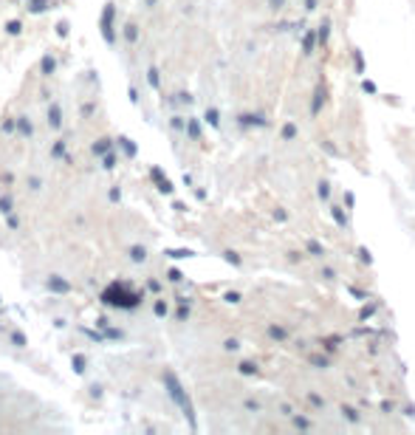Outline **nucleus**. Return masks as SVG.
I'll return each mask as SVG.
<instances>
[{
    "label": "nucleus",
    "instance_id": "f257e3e1",
    "mask_svg": "<svg viewBox=\"0 0 415 435\" xmlns=\"http://www.w3.org/2000/svg\"><path fill=\"white\" fill-rule=\"evenodd\" d=\"M164 384H167V390H170V399H173L175 404L184 410V416L190 418V424L195 427V418H192V404H190V399H187V393H184L181 382H178V379L167 370V373H164Z\"/></svg>",
    "mask_w": 415,
    "mask_h": 435
},
{
    "label": "nucleus",
    "instance_id": "f03ea898",
    "mask_svg": "<svg viewBox=\"0 0 415 435\" xmlns=\"http://www.w3.org/2000/svg\"><path fill=\"white\" fill-rule=\"evenodd\" d=\"M104 300L113 305H121V308H133V305H138V294H133V291H124V286H110L107 291H104Z\"/></svg>",
    "mask_w": 415,
    "mask_h": 435
},
{
    "label": "nucleus",
    "instance_id": "7ed1b4c3",
    "mask_svg": "<svg viewBox=\"0 0 415 435\" xmlns=\"http://www.w3.org/2000/svg\"><path fill=\"white\" fill-rule=\"evenodd\" d=\"M240 124H246V127H266L268 119L263 113H243L240 116Z\"/></svg>",
    "mask_w": 415,
    "mask_h": 435
},
{
    "label": "nucleus",
    "instance_id": "20e7f679",
    "mask_svg": "<svg viewBox=\"0 0 415 435\" xmlns=\"http://www.w3.org/2000/svg\"><path fill=\"white\" fill-rule=\"evenodd\" d=\"M316 43H319V37H316V31H308V34L303 37V54H305V57H311V54H313Z\"/></svg>",
    "mask_w": 415,
    "mask_h": 435
},
{
    "label": "nucleus",
    "instance_id": "39448f33",
    "mask_svg": "<svg viewBox=\"0 0 415 435\" xmlns=\"http://www.w3.org/2000/svg\"><path fill=\"white\" fill-rule=\"evenodd\" d=\"M322 105H325V88H316L313 91V102H311V116H319V110H322Z\"/></svg>",
    "mask_w": 415,
    "mask_h": 435
},
{
    "label": "nucleus",
    "instance_id": "423d86ee",
    "mask_svg": "<svg viewBox=\"0 0 415 435\" xmlns=\"http://www.w3.org/2000/svg\"><path fill=\"white\" fill-rule=\"evenodd\" d=\"M342 418H347L350 424H359L362 421V416H359V410L350 407V404H342Z\"/></svg>",
    "mask_w": 415,
    "mask_h": 435
},
{
    "label": "nucleus",
    "instance_id": "0eeeda50",
    "mask_svg": "<svg viewBox=\"0 0 415 435\" xmlns=\"http://www.w3.org/2000/svg\"><path fill=\"white\" fill-rule=\"evenodd\" d=\"M328 212H330V218L336 220V226H342V229L347 226V215H345V209H342V207H330Z\"/></svg>",
    "mask_w": 415,
    "mask_h": 435
},
{
    "label": "nucleus",
    "instance_id": "6e6552de",
    "mask_svg": "<svg viewBox=\"0 0 415 435\" xmlns=\"http://www.w3.org/2000/svg\"><path fill=\"white\" fill-rule=\"evenodd\" d=\"M316 37H319V45H328V37H330V20L328 17L322 20V26L316 28Z\"/></svg>",
    "mask_w": 415,
    "mask_h": 435
},
{
    "label": "nucleus",
    "instance_id": "1a4fd4ad",
    "mask_svg": "<svg viewBox=\"0 0 415 435\" xmlns=\"http://www.w3.org/2000/svg\"><path fill=\"white\" fill-rule=\"evenodd\" d=\"M305 252L313 254V257H322V254H325V246H322L319 240H305Z\"/></svg>",
    "mask_w": 415,
    "mask_h": 435
},
{
    "label": "nucleus",
    "instance_id": "9d476101",
    "mask_svg": "<svg viewBox=\"0 0 415 435\" xmlns=\"http://www.w3.org/2000/svg\"><path fill=\"white\" fill-rule=\"evenodd\" d=\"M268 336H271V339H277V342H286L288 339V331L283 328V325H271V328H268Z\"/></svg>",
    "mask_w": 415,
    "mask_h": 435
},
{
    "label": "nucleus",
    "instance_id": "9b49d317",
    "mask_svg": "<svg viewBox=\"0 0 415 435\" xmlns=\"http://www.w3.org/2000/svg\"><path fill=\"white\" fill-rule=\"evenodd\" d=\"M297 133H300V127H297L294 122H286V124H283V141H294Z\"/></svg>",
    "mask_w": 415,
    "mask_h": 435
},
{
    "label": "nucleus",
    "instance_id": "f8f14e48",
    "mask_svg": "<svg viewBox=\"0 0 415 435\" xmlns=\"http://www.w3.org/2000/svg\"><path fill=\"white\" fill-rule=\"evenodd\" d=\"M353 68L359 77H364V54L359 51V48H353Z\"/></svg>",
    "mask_w": 415,
    "mask_h": 435
},
{
    "label": "nucleus",
    "instance_id": "ddd939ff",
    "mask_svg": "<svg viewBox=\"0 0 415 435\" xmlns=\"http://www.w3.org/2000/svg\"><path fill=\"white\" fill-rule=\"evenodd\" d=\"M316 195H319V201H328L330 198V184L319 181V184H316Z\"/></svg>",
    "mask_w": 415,
    "mask_h": 435
},
{
    "label": "nucleus",
    "instance_id": "4468645a",
    "mask_svg": "<svg viewBox=\"0 0 415 435\" xmlns=\"http://www.w3.org/2000/svg\"><path fill=\"white\" fill-rule=\"evenodd\" d=\"M153 175L158 178V190H161V192H170V190H173V184H170L164 175H161V170H153Z\"/></svg>",
    "mask_w": 415,
    "mask_h": 435
},
{
    "label": "nucleus",
    "instance_id": "2eb2a0df",
    "mask_svg": "<svg viewBox=\"0 0 415 435\" xmlns=\"http://www.w3.org/2000/svg\"><path fill=\"white\" fill-rule=\"evenodd\" d=\"M237 370H240L243 376H254V373H257V365H254V362H240Z\"/></svg>",
    "mask_w": 415,
    "mask_h": 435
},
{
    "label": "nucleus",
    "instance_id": "dca6fc26",
    "mask_svg": "<svg viewBox=\"0 0 415 435\" xmlns=\"http://www.w3.org/2000/svg\"><path fill=\"white\" fill-rule=\"evenodd\" d=\"M362 91L364 94H379V85H376L373 79H362Z\"/></svg>",
    "mask_w": 415,
    "mask_h": 435
},
{
    "label": "nucleus",
    "instance_id": "f3484780",
    "mask_svg": "<svg viewBox=\"0 0 415 435\" xmlns=\"http://www.w3.org/2000/svg\"><path fill=\"white\" fill-rule=\"evenodd\" d=\"M207 122L212 124V127H217V122H220V119H217V110H215V108H209V110H207Z\"/></svg>",
    "mask_w": 415,
    "mask_h": 435
},
{
    "label": "nucleus",
    "instance_id": "a211bd4d",
    "mask_svg": "<svg viewBox=\"0 0 415 435\" xmlns=\"http://www.w3.org/2000/svg\"><path fill=\"white\" fill-rule=\"evenodd\" d=\"M223 257H226V263H232V266H240V257H237V252H223Z\"/></svg>",
    "mask_w": 415,
    "mask_h": 435
},
{
    "label": "nucleus",
    "instance_id": "6ab92c4d",
    "mask_svg": "<svg viewBox=\"0 0 415 435\" xmlns=\"http://www.w3.org/2000/svg\"><path fill=\"white\" fill-rule=\"evenodd\" d=\"M319 147L325 150V153H328V156H339V150L333 147V144H330V141H319Z\"/></svg>",
    "mask_w": 415,
    "mask_h": 435
},
{
    "label": "nucleus",
    "instance_id": "aec40b11",
    "mask_svg": "<svg viewBox=\"0 0 415 435\" xmlns=\"http://www.w3.org/2000/svg\"><path fill=\"white\" fill-rule=\"evenodd\" d=\"M294 424L300 427V430H311V421H308V418H303V416H294Z\"/></svg>",
    "mask_w": 415,
    "mask_h": 435
},
{
    "label": "nucleus",
    "instance_id": "412c9836",
    "mask_svg": "<svg viewBox=\"0 0 415 435\" xmlns=\"http://www.w3.org/2000/svg\"><path fill=\"white\" fill-rule=\"evenodd\" d=\"M130 254H133V260H138V263L144 260V249H141V246H133V252H130Z\"/></svg>",
    "mask_w": 415,
    "mask_h": 435
},
{
    "label": "nucleus",
    "instance_id": "4be33fe9",
    "mask_svg": "<svg viewBox=\"0 0 415 435\" xmlns=\"http://www.w3.org/2000/svg\"><path fill=\"white\" fill-rule=\"evenodd\" d=\"M147 82L153 88H158V71H147Z\"/></svg>",
    "mask_w": 415,
    "mask_h": 435
},
{
    "label": "nucleus",
    "instance_id": "5701e85b",
    "mask_svg": "<svg viewBox=\"0 0 415 435\" xmlns=\"http://www.w3.org/2000/svg\"><path fill=\"white\" fill-rule=\"evenodd\" d=\"M51 124H54V127L60 124V108H57V105L51 108Z\"/></svg>",
    "mask_w": 415,
    "mask_h": 435
},
{
    "label": "nucleus",
    "instance_id": "b1692460",
    "mask_svg": "<svg viewBox=\"0 0 415 435\" xmlns=\"http://www.w3.org/2000/svg\"><path fill=\"white\" fill-rule=\"evenodd\" d=\"M308 399H311V404H313V407H325V399H319V396H316V393H311V396H308Z\"/></svg>",
    "mask_w": 415,
    "mask_h": 435
},
{
    "label": "nucleus",
    "instance_id": "393cba45",
    "mask_svg": "<svg viewBox=\"0 0 415 435\" xmlns=\"http://www.w3.org/2000/svg\"><path fill=\"white\" fill-rule=\"evenodd\" d=\"M190 136H192V139H198V136H201V127H198V122H190Z\"/></svg>",
    "mask_w": 415,
    "mask_h": 435
},
{
    "label": "nucleus",
    "instance_id": "a878e982",
    "mask_svg": "<svg viewBox=\"0 0 415 435\" xmlns=\"http://www.w3.org/2000/svg\"><path fill=\"white\" fill-rule=\"evenodd\" d=\"M359 260H362V263H373V257H370L367 249H359Z\"/></svg>",
    "mask_w": 415,
    "mask_h": 435
},
{
    "label": "nucleus",
    "instance_id": "bb28decb",
    "mask_svg": "<svg viewBox=\"0 0 415 435\" xmlns=\"http://www.w3.org/2000/svg\"><path fill=\"white\" fill-rule=\"evenodd\" d=\"M311 362L316 367H328V359H325V356H311Z\"/></svg>",
    "mask_w": 415,
    "mask_h": 435
},
{
    "label": "nucleus",
    "instance_id": "cd10ccee",
    "mask_svg": "<svg viewBox=\"0 0 415 435\" xmlns=\"http://www.w3.org/2000/svg\"><path fill=\"white\" fill-rule=\"evenodd\" d=\"M43 71H45V74H51V71H54V60H51V57H45V60H43Z\"/></svg>",
    "mask_w": 415,
    "mask_h": 435
},
{
    "label": "nucleus",
    "instance_id": "c85d7f7f",
    "mask_svg": "<svg viewBox=\"0 0 415 435\" xmlns=\"http://www.w3.org/2000/svg\"><path fill=\"white\" fill-rule=\"evenodd\" d=\"M274 220H280V223H283V220H288V212H286V209H277V212H274Z\"/></svg>",
    "mask_w": 415,
    "mask_h": 435
},
{
    "label": "nucleus",
    "instance_id": "c756f323",
    "mask_svg": "<svg viewBox=\"0 0 415 435\" xmlns=\"http://www.w3.org/2000/svg\"><path fill=\"white\" fill-rule=\"evenodd\" d=\"M268 6H271L274 11H280L283 6H286V0H268Z\"/></svg>",
    "mask_w": 415,
    "mask_h": 435
},
{
    "label": "nucleus",
    "instance_id": "7c9ffc66",
    "mask_svg": "<svg viewBox=\"0 0 415 435\" xmlns=\"http://www.w3.org/2000/svg\"><path fill=\"white\" fill-rule=\"evenodd\" d=\"M226 303H240V294H237V291H229V294H226Z\"/></svg>",
    "mask_w": 415,
    "mask_h": 435
},
{
    "label": "nucleus",
    "instance_id": "2f4dec72",
    "mask_svg": "<svg viewBox=\"0 0 415 435\" xmlns=\"http://www.w3.org/2000/svg\"><path fill=\"white\" fill-rule=\"evenodd\" d=\"M373 311H376V305H364V308H362V320H367Z\"/></svg>",
    "mask_w": 415,
    "mask_h": 435
},
{
    "label": "nucleus",
    "instance_id": "473e14b6",
    "mask_svg": "<svg viewBox=\"0 0 415 435\" xmlns=\"http://www.w3.org/2000/svg\"><path fill=\"white\" fill-rule=\"evenodd\" d=\"M322 277H325V280H336V271H333V269H322Z\"/></svg>",
    "mask_w": 415,
    "mask_h": 435
},
{
    "label": "nucleus",
    "instance_id": "72a5a7b5",
    "mask_svg": "<svg viewBox=\"0 0 415 435\" xmlns=\"http://www.w3.org/2000/svg\"><path fill=\"white\" fill-rule=\"evenodd\" d=\"M240 348V342L237 339H226V350H237Z\"/></svg>",
    "mask_w": 415,
    "mask_h": 435
},
{
    "label": "nucleus",
    "instance_id": "f704fd0d",
    "mask_svg": "<svg viewBox=\"0 0 415 435\" xmlns=\"http://www.w3.org/2000/svg\"><path fill=\"white\" fill-rule=\"evenodd\" d=\"M51 288H57V291H65L68 286H65V283H60V280H51Z\"/></svg>",
    "mask_w": 415,
    "mask_h": 435
},
{
    "label": "nucleus",
    "instance_id": "c9c22d12",
    "mask_svg": "<svg viewBox=\"0 0 415 435\" xmlns=\"http://www.w3.org/2000/svg\"><path fill=\"white\" fill-rule=\"evenodd\" d=\"M0 209H3V212H11V204H9V198H3V201H0Z\"/></svg>",
    "mask_w": 415,
    "mask_h": 435
},
{
    "label": "nucleus",
    "instance_id": "e433bc0d",
    "mask_svg": "<svg viewBox=\"0 0 415 435\" xmlns=\"http://www.w3.org/2000/svg\"><path fill=\"white\" fill-rule=\"evenodd\" d=\"M345 201H347V207H353L356 198H353V192H345Z\"/></svg>",
    "mask_w": 415,
    "mask_h": 435
},
{
    "label": "nucleus",
    "instance_id": "4c0bfd02",
    "mask_svg": "<svg viewBox=\"0 0 415 435\" xmlns=\"http://www.w3.org/2000/svg\"><path fill=\"white\" fill-rule=\"evenodd\" d=\"M170 280H173V283H178V280H181V271L173 269V271H170Z\"/></svg>",
    "mask_w": 415,
    "mask_h": 435
},
{
    "label": "nucleus",
    "instance_id": "58836bf2",
    "mask_svg": "<svg viewBox=\"0 0 415 435\" xmlns=\"http://www.w3.org/2000/svg\"><path fill=\"white\" fill-rule=\"evenodd\" d=\"M305 9L313 11V9H316V0H305Z\"/></svg>",
    "mask_w": 415,
    "mask_h": 435
}]
</instances>
